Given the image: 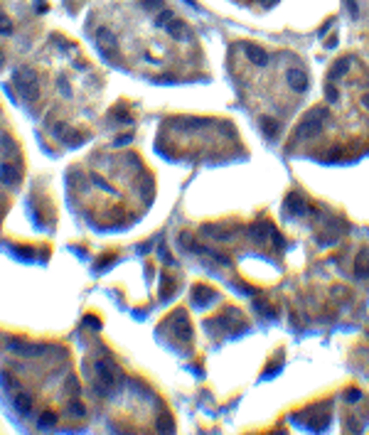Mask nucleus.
<instances>
[{
	"label": "nucleus",
	"mask_w": 369,
	"mask_h": 435,
	"mask_svg": "<svg viewBox=\"0 0 369 435\" xmlns=\"http://www.w3.org/2000/svg\"><path fill=\"white\" fill-rule=\"evenodd\" d=\"M288 86L293 89V91H298V94H303L305 89H308V77L300 72V69H288Z\"/></svg>",
	"instance_id": "nucleus-9"
},
{
	"label": "nucleus",
	"mask_w": 369,
	"mask_h": 435,
	"mask_svg": "<svg viewBox=\"0 0 369 435\" xmlns=\"http://www.w3.org/2000/svg\"><path fill=\"white\" fill-rule=\"evenodd\" d=\"M322 121H325V108H315V111H310V113L303 118V123L298 126V130H295V140H300V138H308V135H315V133H320V128H322Z\"/></svg>",
	"instance_id": "nucleus-3"
},
{
	"label": "nucleus",
	"mask_w": 369,
	"mask_h": 435,
	"mask_svg": "<svg viewBox=\"0 0 369 435\" xmlns=\"http://www.w3.org/2000/svg\"><path fill=\"white\" fill-rule=\"evenodd\" d=\"M94 182H96V184H99L101 189H106V192H111V187H108V184H106V182H104V179H101L99 175H94Z\"/></svg>",
	"instance_id": "nucleus-28"
},
{
	"label": "nucleus",
	"mask_w": 369,
	"mask_h": 435,
	"mask_svg": "<svg viewBox=\"0 0 369 435\" xmlns=\"http://www.w3.org/2000/svg\"><path fill=\"white\" fill-rule=\"evenodd\" d=\"M170 290H172V281H170L167 276H162V278H160V295H162V298H167V295H170Z\"/></svg>",
	"instance_id": "nucleus-21"
},
{
	"label": "nucleus",
	"mask_w": 369,
	"mask_h": 435,
	"mask_svg": "<svg viewBox=\"0 0 369 435\" xmlns=\"http://www.w3.org/2000/svg\"><path fill=\"white\" fill-rule=\"evenodd\" d=\"M273 234V227L268 224V222H256L254 227H251V236H254V241H264L266 236H271Z\"/></svg>",
	"instance_id": "nucleus-14"
},
{
	"label": "nucleus",
	"mask_w": 369,
	"mask_h": 435,
	"mask_svg": "<svg viewBox=\"0 0 369 435\" xmlns=\"http://www.w3.org/2000/svg\"><path fill=\"white\" fill-rule=\"evenodd\" d=\"M344 398H347L349 403H354V401H359V398H362V391L352 388V391H347V393H344Z\"/></svg>",
	"instance_id": "nucleus-27"
},
{
	"label": "nucleus",
	"mask_w": 369,
	"mask_h": 435,
	"mask_svg": "<svg viewBox=\"0 0 369 435\" xmlns=\"http://www.w3.org/2000/svg\"><path fill=\"white\" fill-rule=\"evenodd\" d=\"M10 30H13V27H10V23L0 18V32H10Z\"/></svg>",
	"instance_id": "nucleus-29"
},
{
	"label": "nucleus",
	"mask_w": 369,
	"mask_h": 435,
	"mask_svg": "<svg viewBox=\"0 0 369 435\" xmlns=\"http://www.w3.org/2000/svg\"><path fill=\"white\" fill-rule=\"evenodd\" d=\"M18 179H20V175H18V167H15V165L0 162V182H3V184H15Z\"/></svg>",
	"instance_id": "nucleus-12"
},
{
	"label": "nucleus",
	"mask_w": 369,
	"mask_h": 435,
	"mask_svg": "<svg viewBox=\"0 0 369 435\" xmlns=\"http://www.w3.org/2000/svg\"><path fill=\"white\" fill-rule=\"evenodd\" d=\"M172 18H175V15H172L170 10H162V13H160V18L155 20V25H158V27H162V25H167V23H170Z\"/></svg>",
	"instance_id": "nucleus-24"
},
{
	"label": "nucleus",
	"mask_w": 369,
	"mask_h": 435,
	"mask_svg": "<svg viewBox=\"0 0 369 435\" xmlns=\"http://www.w3.org/2000/svg\"><path fill=\"white\" fill-rule=\"evenodd\" d=\"M261 3H264V5H266V8H271V5H273V3H276V0H261Z\"/></svg>",
	"instance_id": "nucleus-31"
},
{
	"label": "nucleus",
	"mask_w": 369,
	"mask_h": 435,
	"mask_svg": "<svg viewBox=\"0 0 369 435\" xmlns=\"http://www.w3.org/2000/svg\"><path fill=\"white\" fill-rule=\"evenodd\" d=\"M261 128H264L266 135H276L281 126H278V121H273V118H264V121H261Z\"/></svg>",
	"instance_id": "nucleus-20"
},
{
	"label": "nucleus",
	"mask_w": 369,
	"mask_h": 435,
	"mask_svg": "<svg viewBox=\"0 0 369 435\" xmlns=\"http://www.w3.org/2000/svg\"><path fill=\"white\" fill-rule=\"evenodd\" d=\"M10 352H15V354H23V357H35V354H42L40 352V347H35V344H27V342H23V339H10Z\"/></svg>",
	"instance_id": "nucleus-11"
},
{
	"label": "nucleus",
	"mask_w": 369,
	"mask_h": 435,
	"mask_svg": "<svg viewBox=\"0 0 369 435\" xmlns=\"http://www.w3.org/2000/svg\"><path fill=\"white\" fill-rule=\"evenodd\" d=\"M283 209H286L288 214H293V216H303V214L308 211V202H305L300 194H288L286 202H283Z\"/></svg>",
	"instance_id": "nucleus-5"
},
{
	"label": "nucleus",
	"mask_w": 369,
	"mask_h": 435,
	"mask_svg": "<svg viewBox=\"0 0 369 435\" xmlns=\"http://www.w3.org/2000/svg\"><path fill=\"white\" fill-rule=\"evenodd\" d=\"M67 391H69V393H74V396L79 393V381H77L74 376H69V379H67Z\"/></svg>",
	"instance_id": "nucleus-26"
},
{
	"label": "nucleus",
	"mask_w": 369,
	"mask_h": 435,
	"mask_svg": "<svg viewBox=\"0 0 369 435\" xmlns=\"http://www.w3.org/2000/svg\"><path fill=\"white\" fill-rule=\"evenodd\" d=\"M165 30L175 37V40H180V42H184V40H190L192 37V32H190V27L184 25L182 20H177V18H172L167 25H165Z\"/></svg>",
	"instance_id": "nucleus-7"
},
{
	"label": "nucleus",
	"mask_w": 369,
	"mask_h": 435,
	"mask_svg": "<svg viewBox=\"0 0 369 435\" xmlns=\"http://www.w3.org/2000/svg\"><path fill=\"white\" fill-rule=\"evenodd\" d=\"M254 305L261 310V315H266V317H271V315H273V312H271V307H268V305H266L261 298H256V300H254Z\"/></svg>",
	"instance_id": "nucleus-25"
},
{
	"label": "nucleus",
	"mask_w": 369,
	"mask_h": 435,
	"mask_svg": "<svg viewBox=\"0 0 369 435\" xmlns=\"http://www.w3.org/2000/svg\"><path fill=\"white\" fill-rule=\"evenodd\" d=\"M69 410H72V415H79V418H81V415L86 413L84 403H79V401H72V403H69Z\"/></svg>",
	"instance_id": "nucleus-23"
},
{
	"label": "nucleus",
	"mask_w": 369,
	"mask_h": 435,
	"mask_svg": "<svg viewBox=\"0 0 369 435\" xmlns=\"http://www.w3.org/2000/svg\"><path fill=\"white\" fill-rule=\"evenodd\" d=\"M170 327H172V332H175V337H177L180 342L192 339V325H190L187 312H175L172 320H170Z\"/></svg>",
	"instance_id": "nucleus-4"
},
{
	"label": "nucleus",
	"mask_w": 369,
	"mask_h": 435,
	"mask_svg": "<svg viewBox=\"0 0 369 435\" xmlns=\"http://www.w3.org/2000/svg\"><path fill=\"white\" fill-rule=\"evenodd\" d=\"M349 57H342V59H337L335 64H332V69H330V79H342L347 72H349Z\"/></svg>",
	"instance_id": "nucleus-15"
},
{
	"label": "nucleus",
	"mask_w": 369,
	"mask_h": 435,
	"mask_svg": "<svg viewBox=\"0 0 369 435\" xmlns=\"http://www.w3.org/2000/svg\"><path fill=\"white\" fill-rule=\"evenodd\" d=\"M354 273L357 278H367L369 276V251H359L354 258Z\"/></svg>",
	"instance_id": "nucleus-13"
},
{
	"label": "nucleus",
	"mask_w": 369,
	"mask_h": 435,
	"mask_svg": "<svg viewBox=\"0 0 369 435\" xmlns=\"http://www.w3.org/2000/svg\"><path fill=\"white\" fill-rule=\"evenodd\" d=\"M15 408H18L20 413H30V410H32V396L25 393V391H18V393H15Z\"/></svg>",
	"instance_id": "nucleus-16"
},
{
	"label": "nucleus",
	"mask_w": 369,
	"mask_h": 435,
	"mask_svg": "<svg viewBox=\"0 0 369 435\" xmlns=\"http://www.w3.org/2000/svg\"><path fill=\"white\" fill-rule=\"evenodd\" d=\"M13 79H15V89L20 91V96H25V99H37V96H40V86H37L35 72H32L30 67L15 69Z\"/></svg>",
	"instance_id": "nucleus-2"
},
{
	"label": "nucleus",
	"mask_w": 369,
	"mask_h": 435,
	"mask_svg": "<svg viewBox=\"0 0 369 435\" xmlns=\"http://www.w3.org/2000/svg\"><path fill=\"white\" fill-rule=\"evenodd\" d=\"M54 423H57V415H54L52 410H47V413H42V415H40V420H37V425H40L42 430H47V428H52Z\"/></svg>",
	"instance_id": "nucleus-18"
},
{
	"label": "nucleus",
	"mask_w": 369,
	"mask_h": 435,
	"mask_svg": "<svg viewBox=\"0 0 369 435\" xmlns=\"http://www.w3.org/2000/svg\"><path fill=\"white\" fill-rule=\"evenodd\" d=\"M155 428H158V433H172V418H170L167 413L160 415L158 423H155Z\"/></svg>",
	"instance_id": "nucleus-19"
},
{
	"label": "nucleus",
	"mask_w": 369,
	"mask_h": 435,
	"mask_svg": "<svg viewBox=\"0 0 369 435\" xmlns=\"http://www.w3.org/2000/svg\"><path fill=\"white\" fill-rule=\"evenodd\" d=\"M327 99H330V101H335V99H337V89H335V86H330V84H327Z\"/></svg>",
	"instance_id": "nucleus-30"
},
{
	"label": "nucleus",
	"mask_w": 369,
	"mask_h": 435,
	"mask_svg": "<svg viewBox=\"0 0 369 435\" xmlns=\"http://www.w3.org/2000/svg\"><path fill=\"white\" fill-rule=\"evenodd\" d=\"M0 384H3L8 391H20V384H18V379H13L8 371H0Z\"/></svg>",
	"instance_id": "nucleus-17"
},
{
	"label": "nucleus",
	"mask_w": 369,
	"mask_h": 435,
	"mask_svg": "<svg viewBox=\"0 0 369 435\" xmlns=\"http://www.w3.org/2000/svg\"><path fill=\"white\" fill-rule=\"evenodd\" d=\"M140 8H143V10H160V8H162V0H143Z\"/></svg>",
	"instance_id": "nucleus-22"
},
{
	"label": "nucleus",
	"mask_w": 369,
	"mask_h": 435,
	"mask_svg": "<svg viewBox=\"0 0 369 435\" xmlns=\"http://www.w3.org/2000/svg\"><path fill=\"white\" fill-rule=\"evenodd\" d=\"M96 391H99V396H106L108 391H113L118 384H121V371H118V366L111 361V359H99L96 361Z\"/></svg>",
	"instance_id": "nucleus-1"
},
{
	"label": "nucleus",
	"mask_w": 369,
	"mask_h": 435,
	"mask_svg": "<svg viewBox=\"0 0 369 435\" xmlns=\"http://www.w3.org/2000/svg\"><path fill=\"white\" fill-rule=\"evenodd\" d=\"M244 52H246V59H249V62H254L256 67H266V64L271 62L268 52H266V50H261V47H256V45H244Z\"/></svg>",
	"instance_id": "nucleus-8"
},
{
	"label": "nucleus",
	"mask_w": 369,
	"mask_h": 435,
	"mask_svg": "<svg viewBox=\"0 0 369 435\" xmlns=\"http://www.w3.org/2000/svg\"><path fill=\"white\" fill-rule=\"evenodd\" d=\"M96 45L101 47L104 54H111V52L116 50V37H113V32H111L108 27H99V30H96Z\"/></svg>",
	"instance_id": "nucleus-6"
},
{
	"label": "nucleus",
	"mask_w": 369,
	"mask_h": 435,
	"mask_svg": "<svg viewBox=\"0 0 369 435\" xmlns=\"http://www.w3.org/2000/svg\"><path fill=\"white\" fill-rule=\"evenodd\" d=\"M214 300V290H210V288H205V285H197L195 290H192V305L195 307H205V305H210Z\"/></svg>",
	"instance_id": "nucleus-10"
}]
</instances>
